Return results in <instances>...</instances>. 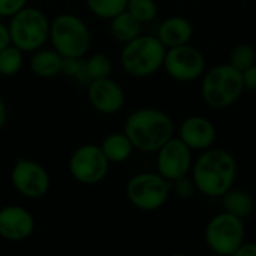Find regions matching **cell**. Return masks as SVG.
<instances>
[{
  "instance_id": "6da1fadb",
  "label": "cell",
  "mask_w": 256,
  "mask_h": 256,
  "mask_svg": "<svg viewBox=\"0 0 256 256\" xmlns=\"http://www.w3.org/2000/svg\"><path fill=\"white\" fill-rule=\"evenodd\" d=\"M200 153L190 170L198 192L210 198L224 196L237 180L238 166L234 154L214 146Z\"/></svg>"
},
{
  "instance_id": "7a4b0ae2",
  "label": "cell",
  "mask_w": 256,
  "mask_h": 256,
  "mask_svg": "<svg viewBox=\"0 0 256 256\" xmlns=\"http://www.w3.org/2000/svg\"><path fill=\"white\" fill-rule=\"evenodd\" d=\"M123 132L128 135L135 150L156 153L174 136V122L162 110L138 108L128 116Z\"/></svg>"
},
{
  "instance_id": "3957f363",
  "label": "cell",
  "mask_w": 256,
  "mask_h": 256,
  "mask_svg": "<svg viewBox=\"0 0 256 256\" xmlns=\"http://www.w3.org/2000/svg\"><path fill=\"white\" fill-rule=\"evenodd\" d=\"M201 82V96L204 102L214 110H224L234 105L244 92L243 75L230 63L216 64L206 70Z\"/></svg>"
},
{
  "instance_id": "277c9868",
  "label": "cell",
  "mask_w": 256,
  "mask_h": 256,
  "mask_svg": "<svg viewBox=\"0 0 256 256\" xmlns=\"http://www.w3.org/2000/svg\"><path fill=\"white\" fill-rule=\"evenodd\" d=\"M166 48L158 36L140 34L123 45L120 63L123 70L134 78H147L164 66Z\"/></svg>"
},
{
  "instance_id": "5b68a950",
  "label": "cell",
  "mask_w": 256,
  "mask_h": 256,
  "mask_svg": "<svg viewBox=\"0 0 256 256\" xmlns=\"http://www.w3.org/2000/svg\"><path fill=\"white\" fill-rule=\"evenodd\" d=\"M48 40L62 57L82 58L90 50L92 33L82 18L66 12L51 21Z\"/></svg>"
},
{
  "instance_id": "8992f818",
  "label": "cell",
  "mask_w": 256,
  "mask_h": 256,
  "mask_svg": "<svg viewBox=\"0 0 256 256\" xmlns=\"http://www.w3.org/2000/svg\"><path fill=\"white\" fill-rule=\"evenodd\" d=\"M51 21L38 8L26 6L14 16L8 24L10 42L22 52H33L44 46L50 38Z\"/></svg>"
},
{
  "instance_id": "52a82bcc",
  "label": "cell",
  "mask_w": 256,
  "mask_h": 256,
  "mask_svg": "<svg viewBox=\"0 0 256 256\" xmlns=\"http://www.w3.org/2000/svg\"><path fill=\"white\" fill-rule=\"evenodd\" d=\"M207 248L220 256H234L242 243L246 240L244 220L222 212L210 219L204 232Z\"/></svg>"
},
{
  "instance_id": "ba28073f",
  "label": "cell",
  "mask_w": 256,
  "mask_h": 256,
  "mask_svg": "<svg viewBox=\"0 0 256 256\" xmlns=\"http://www.w3.org/2000/svg\"><path fill=\"white\" fill-rule=\"evenodd\" d=\"M170 182L159 172H140L129 178L126 196L141 212H156L165 206L170 196Z\"/></svg>"
},
{
  "instance_id": "9c48e42d",
  "label": "cell",
  "mask_w": 256,
  "mask_h": 256,
  "mask_svg": "<svg viewBox=\"0 0 256 256\" xmlns=\"http://www.w3.org/2000/svg\"><path fill=\"white\" fill-rule=\"evenodd\" d=\"M110 162L105 158L100 146L82 144L74 150L69 158V172L81 184L94 186L105 180L110 171Z\"/></svg>"
},
{
  "instance_id": "30bf717a",
  "label": "cell",
  "mask_w": 256,
  "mask_h": 256,
  "mask_svg": "<svg viewBox=\"0 0 256 256\" xmlns=\"http://www.w3.org/2000/svg\"><path fill=\"white\" fill-rule=\"evenodd\" d=\"M170 78L178 82H194L206 72V57L196 46L189 44L166 48L164 66Z\"/></svg>"
},
{
  "instance_id": "8fae6325",
  "label": "cell",
  "mask_w": 256,
  "mask_h": 256,
  "mask_svg": "<svg viewBox=\"0 0 256 256\" xmlns=\"http://www.w3.org/2000/svg\"><path fill=\"white\" fill-rule=\"evenodd\" d=\"M10 184L24 198L40 200L48 194L51 178L48 171L39 162L20 158L10 170Z\"/></svg>"
},
{
  "instance_id": "7c38bea8",
  "label": "cell",
  "mask_w": 256,
  "mask_h": 256,
  "mask_svg": "<svg viewBox=\"0 0 256 256\" xmlns=\"http://www.w3.org/2000/svg\"><path fill=\"white\" fill-rule=\"evenodd\" d=\"M192 148H189L178 136H172L156 152L158 172L168 182L188 176L192 170Z\"/></svg>"
},
{
  "instance_id": "4fadbf2b",
  "label": "cell",
  "mask_w": 256,
  "mask_h": 256,
  "mask_svg": "<svg viewBox=\"0 0 256 256\" xmlns=\"http://www.w3.org/2000/svg\"><path fill=\"white\" fill-rule=\"evenodd\" d=\"M87 99L94 111L104 116H112L123 110L126 94L117 81L106 76L87 84Z\"/></svg>"
},
{
  "instance_id": "5bb4252c",
  "label": "cell",
  "mask_w": 256,
  "mask_h": 256,
  "mask_svg": "<svg viewBox=\"0 0 256 256\" xmlns=\"http://www.w3.org/2000/svg\"><path fill=\"white\" fill-rule=\"evenodd\" d=\"M33 214L21 206L0 208V237L8 242H24L34 232Z\"/></svg>"
},
{
  "instance_id": "9a60e30c",
  "label": "cell",
  "mask_w": 256,
  "mask_h": 256,
  "mask_svg": "<svg viewBox=\"0 0 256 256\" xmlns=\"http://www.w3.org/2000/svg\"><path fill=\"white\" fill-rule=\"evenodd\" d=\"M218 132L212 120L202 116H190L184 118L178 128V138L192 152H202L214 146Z\"/></svg>"
},
{
  "instance_id": "2e32d148",
  "label": "cell",
  "mask_w": 256,
  "mask_h": 256,
  "mask_svg": "<svg viewBox=\"0 0 256 256\" xmlns=\"http://www.w3.org/2000/svg\"><path fill=\"white\" fill-rule=\"evenodd\" d=\"M156 36L165 45V48H172L189 44L194 36V27L188 18L182 15H172L162 21Z\"/></svg>"
},
{
  "instance_id": "e0dca14e",
  "label": "cell",
  "mask_w": 256,
  "mask_h": 256,
  "mask_svg": "<svg viewBox=\"0 0 256 256\" xmlns=\"http://www.w3.org/2000/svg\"><path fill=\"white\" fill-rule=\"evenodd\" d=\"M63 57L51 46V48H38L32 52L28 68L30 72L42 80H51L62 74Z\"/></svg>"
},
{
  "instance_id": "ac0fdd59",
  "label": "cell",
  "mask_w": 256,
  "mask_h": 256,
  "mask_svg": "<svg viewBox=\"0 0 256 256\" xmlns=\"http://www.w3.org/2000/svg\"><path fill=\"white\" fill-rule=\"evenodd\" d=\"M100 150L110 164H123L132 156L135 148L124 132H112L104 138Z\"/></svg>"
},
{
  "instance_id": "d6986e66",
  "label": "cell",
  "mask_w": 256,
  "mask_h": 256,
  "mask_svg": "<svg viewBox=\"0 0 256 256\" xmlns=\"http://www.w3.org/2000/svg\"><path fill=\"white\" fill-rule=\"evenodd\" d=\"M220 198H222L224 212H228L243 220L250 218L255 210V201L252 195L246 190L232 188Z\"/></svg>"
},
{
  "instance_id": "ffe728a7",
  "label": "cell",
  "mask_w": 256,
  "mask_h": 256,
  "mask_svg": "<svg viewBox=\"0 0 256 256\" xmlns=\"http://www.w3.org/2000/svg\"><path fill=\"white\" fill-rule=\"evenodd\" d=\"M141 27L142 24L138 20H135L128 10H123L110 20V32L112 38L123 45L135 39L136 36H140Z\"/></svg>"
},
{
  "instance_id": "44dd1931",
  "label": "cell",
  "mask_w": 256,
  "mask_h": 256,
  "mask_svg": "<svg viewBox=\"0 0 256 256\" xmlns=\"http://www.w3.org/2000/svg\"><path fill=\"white\" fill-rule=\"evenodd\" d=\"M112 72V62L105 52H94L87 57L82 63V78L81 82H90L93 80H100L110 76Z\"/></svg>"
},
{
  "instance_id": "7402d4cb",
  "label": "cell",
  "mask_w": 256,
  "mask_h": 256,
  "mask_svg": "<svg viewBox=\"0 0 256 256\" xmlns=\"http://www.w3.org/2000/svg\"><path fill=\"white\" fill-rule=\"evenodd\" d=\"M24 64V52L15 46L8 45L0 50V75L2 76H14L16 75Z\"/></svg>"
},
{
  "instance_id": "603a6c76",
  "label": "cell",
  "mask_w": 256,
  "mask_h": 256,
  "mask_svg": "<svg viewBox=\"0 0 256 256\" xmlns=\"http://www.w3.org/2000/svg\"><path fill=\"white\" fill-rule=\"evenodd\" d=\"M88 10L100 18V20H111L120 12L126 10L128 0H86Z\"/></svg>"
},
{
  "instance_id": "cb8c5ba5",
  "label": "cell",
  "mask_w": 256,
  "mask_h": 256,
  "mask_svg": "<svg viewBox=\"0 0 256 256\" xmlns=\"http://www.w3.org/2000/svg\"><path fill=\"white\" fill-rule=\"evenodd\" d=\"M126 10L141 24L152 22L158 16V4L154 0H128Z\"/></svg>"
},
{
  "instance_id": "d4e9b609",
  "label": "cell",
  "mask_w": 256,
  "mask_h": 256,
  "mask_svg": "<svg viewBox=\"0 0 256 256\" xmlns=\"http://www.w3.org/2000/svg\"><path fill=\"white\" fill-rule=\"evenodd\" d=\"M228 63L243 72L256 63V50L249 44H238L231 50Z\"/></svg>"
},
{
  "instance_id": "484cf974",
  "label": "cell",
  "mask_w": 256,
  "mask_h": 256,
  "mask_svg": "<svg viewBox=\"0 0 256 256\" xmlns=\"http://www.w3.org/2000/svg\"><path fill=\"white\" fill-rule=\"evenodd\" d=\"M171 183H172V190H174L176 196L180 200H192L195 196V194L198 192L196 184H195L192 176L189 177V174L178 177V178L172 180Z\"/></svg>"
},
{
  "instance_id": "4316f807",
  "label": "cell",
  "mask_w": 256,
  "mask_h": 256,
  "mask_svg": "<svg viewBox=\"0 0 256 256\" xmlns=\"http://www.w3.org/2000/svg\"><path fill=\"white\" fill-rule=\"evenodd\" d=\"M28 0H0V16L10 18L27 6Z\"/></svg>"
},
{
  "instance_id": "83f0119b",
  "label": "cell",
  "mask_w": 256,
  "mask_h": 256,
  "mask_svg": "<svg viewBox=\"0 0 256 256\" xmlns=\"http://www.w3.org/2000/svg\"><path fill=\"white\" fill-rule=\"evenodd\" d=\"M242 75H243L244 90H249L252 93H256V63L252 64L250 68H248L246 70H243Z\"/></svg>"
},
{
  "instance_id": "f1b7e54d",
  "label": "cell",
  "mask_w": 256,
  "mask_h": 256,
  "mask_svg": "<svg viewBox=\"0 0 256 256\" xmlns=\"http://www.w3.org/2000/svg\"><path fill=\"white\" fill-rule=\"evenodd\" d=\"M234 256H256V243L254 242H243L242 246L237 249Z\"/></svg>"
},
{
  "instance_id": "f546056e",
  "label": "cell",
  "mask_w": 256,
  "mask_h": 256,
  "mask_svg": "<svg viewBox=\"0 0 256 256\" xmlns=\"http://www.w3.org/2000/svg\"><path fill=\"white\" fill-rule=\"evenodd\" d=\"M10 34H9V27L0 21V50L6 48L8 45H10Z\"/></svg>"
},
{
  "instance_id": "4dcf8cb0",
  "label": "cell",
  "mask_w": 256,
  "mask_h": 256,
  "mask_svg": "<svg viewBox=\"0 0 256 256\" xmlns=\"http://www.w3.org/2000/svg\"><path fill=\"white\" fill-rule=\"evenodd\" d=\"M6 122H8V106L4 100L0 98V129L6 124Z\"/></svg>"
},
{
  "instance_id": "1f68e13d",
  "label": "cell",
  "mask_w": 256,
  "mask_h": 256,
  "mask_svg": "<svg viewBox=\"0 0 256 256\" xmlns=\"http://www.w3.org/2000/svg\"><path fill=\"white\" fill-rule=\"evenodd\" d=\"M69 2H76V0H69Z\"/></svg>"
}]
</instances>
